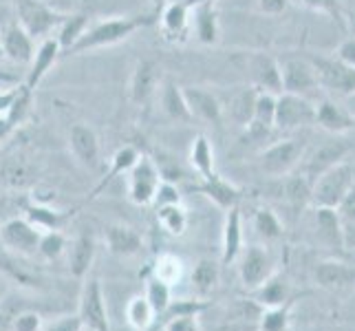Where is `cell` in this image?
I'll return each mask as SVG.
<instances>
[{
	"label": "cell",
	"instance_id": "52",
	"mask_svg": "<svg viewBox=\"0 0 355 331\" xmlns=\"http://www.w3.org/2000/svg\"><path fill=\"white\" fill-rule=\"evenodd\" d=\"M14 133H16V128L11 126V121H9L5 115H0V144L7 142Z\"/></svg>",
	"mask_w": 355,
	"mask_h": 331
},
{
	"label": "cell",
	"instance_id": "16",
	"mask_svg": "<svg viewBox=\"0 0 355 331\" xmlns=\"http://www.w3.org/2000/svg\"><path fill=\"white\" fill-rule=\"evenodd\" d=\"M183 97H186L192 119H201L207 124H218L223 119V104L212 91L203 87H183Z\"/></svg>",
	"mask_w": 355,
	"mask_h": 331
},
{
	"label": "cell",
	"instance_id": "48",
	"mask_svg": "<svg viewBox=\"0 0 355 331\" xmlns=\"http://www.w3.org/2000/svg\"><path fill=\"white\" fill-rule=\"evenodd\" d=\"M82 321H80V316L78 314H69V316H60L58 321L53 323H49L42 327V331H82Z\"/></svg>",
	"mask_w": 355,
	"mask_h": 331
},
{
	"label": "cell",
	"instance_id": "11",
	"mask_svg": "<svg viewBox=\"0 0 355 331\" xmlns=\"http://www.w3.org/2000/svg\"><path fill=\"white\" fill-rule=\"evenodd\" d=\"M280 80H283V93L309 97L318 89L315 71L309 58H287L280 65Z\"/></svg>",
	"mask_w": 355,
	"mask_h": 331
},
{
	"label": "cell",
	"instance_id": "24",
	"mask_svg": "<svg viewBox=\"0 0 355 331\" xmlns=\"http://www.w3.org/2000/svg\"><path fill=\"white\" fill-rule=\"evenodd\" d=\"M159 104H162V110L166 113L168 119L177 121V124H188L192 121V115H190V108L186 104V97H183V87L175 80H162L159 84Z\"/></svg>",
	"mask_w": 355,
	"mask_h": 331
},
{
	"label": "cell",
	"instance_id": "19",
	"mask_svg": "<svg viewBox=\"0 0 355 331\" xmlns=\"http://www.w3.org/2000/svg\"><path fill=\"white\" fill-rule=\"evenodd\" d=\"M0 44H3L5 58H9L16 65H31L35 56L33 38L24 31L18 22H11L0 31Z\"/></svg>",
	"mask_w": 355,
	"mask_h": 331
},
{
	"label": "cell",
	"instance_id": "58",
	"mask_svg": "<svg viewBox=\"0 0 355 331\" xmlns=\"http://www.w3.org/2000/svg\"><path fill=\"white\" fill-rule=\"evenodd\" d=\"M349 22L355 27V0H353V5H351V9H349Z\"/></svg>",
	"mask_w": 355,
	"mask_h": 331
},
{
	"label": "cell",
	"instance_id": "30",
	"mask_svg": "<svg viewBox=\"0 0 355 331\" xmlns=\"http://www.w3.org/2000/svg\"><path fill=\"white\" fill-rule=\"evenodd\" d=\"M150 276L159 278L162 283L175 287L183 280V274H186V263H183L181 256L173 254V252H162L155 256V261L150 263Z\"/></svg>",
	"mask_w": 355,
	"mask_h": 331
},
{
	"label": "cell",
	"instance_id": "27",
	"mask_svg": "<svg viewBox=\"0 0 355 331\" xmlns=\"http://www.w3.org/2000/svg\"><path fill=\"white\" fill-rule=\"evenodd\" d=\"M106 248L115 256H135L139 254L144 248L141 235L135 228L124 226V223H113L106 228Z\"/></svg>",
	"mask_w": 355,
	"mask_h": 331
},
{
	"label": "cell",
	"instance_id": "54",
	"mask_svg": "<svg viewBox=\"0 0 355 331\" xmlns=\"http://www.w3.org/2000/svg\"><path fill=\"white\" fill-rule=\"evenodd\" d=\"M9 289H11V280L3 272H0V303L9 296Z\"/></svg>",
	"mask_w": 355,
	"mask_h": 331
},
{
	"label": "cell",
	"instance_id": "17",
	"mask_svg": "<svg viewBox=\"0 0 355 331\" xmlns=\"http://www.w3.org/2000/svg\"><path fill=\"white\" fill-rule=\"evenodd\" d=\"M159 84H162V78H159V67L153 62V60H139L137 67L132 71L130 78V102L144 106L148 104L155 93L159 91Z\"/></svg>",
	"mask_w": 355,
	"mask_h": 331
},
{
	"label": "cell",
	"instance_id": "47",
	"mask_svg": "<svg viewBox=\"0 0 355 331\" xmlns=\"http://www.w3.org/2000/svg\"><path fill=\"white\" fill-rule=\"evenodd\" d=\"M181 190L177 188V183L173 181H162L157 186V192H155V199H153V205L155 210L157 207H164V205H175V203H181Z\"/></svg>",
	"mask_w": 355,
	"mask_h": 331
},
{
	"label": "cell",
	"instance_id": "12",
	"mask_svg": "<svg viewBox=\"0 0 355 331\" xmlns=\"http://www.w3.org/2000/svg\"><path fill=\"white\" fill-rule=\"evenodd\" d=\"M248 71H250L252 87L256 91H265V93H274V95L283 93L280 62L276 58H272L269 53H250L248 56Z\"/></svg>",
	"mask_w": 355,
	"mask_h": 331
},
{
	"label": "cell",
	"instance_id": "21",
	"mask_svg": "<svg viewBox=\"0 0 355 331\" xmlns=\"http://www.w3.org/2000/svg\"><path fill=\"white\" fill-rule=\"evenodd\" d=\"M60 58H62V49H60L58 40L55 38H44L42 44L35 49V56L31 60V69L27 73V80L22 82L24 87L35 93V89L40 87V82L44 80V76L55 67V62Z\"/></svg>",
	"mask_w": 355,
	"mask_h": 331
},
{
	"label": "cell",
	"instance_id": "13",
	"mask_svg": "<svg viewBox=\"0 0 355 331\" xmlns=\"http://www.w3.org/2000/svg\"><path fill=\"white\" fill-rule=\"evenodd\" d=\"M190 190L197 194H203V197H207L216 207H221V210H230V207L241 205V201H243V190L218 173L201 177L199 183H192Z\"/></svg>",
	"mask_w": 355,
	"mask_h": 331
},
{
	"label": "cell",
	"instance_id": "6",
	"mask_svg": "<svg viewBox=\"0 0 355 331\" xmlns=\"http://www.w3.org/2000/svg\"><path fill=\"white\" fill-rule=\"evenodd\" d=\"M42 230L35 228L27 217H11L0 226V245L3 250L16 256L38 254V243Z\"/></svg>",
	"mask_w": 355,
	"mask_h": 331
},
{
	"label": "cell",
	"instance_id": "36",
	"mask_svg": "<svg viewBox=\"0 0 355 331\" xmlns=\"http://www.w3.org/2000/svg\"><path fill=\"white\" fill-rule=\"evenodd\" d=\"M256 95H259V91H256L254 87H248V89H239L234 95L230 97L227 115L234 119L239 126H248L250 121H252Z\"/></svg>",
	"mask_w": 355,
	"mask_h": 331
},
{
	"label": "cell",
	"instance_id": "18",
	"mask_svg": "<svg viewBox=\"0 0 355 331\" xmlns=\"http://www.w3.org/2000/svg\"><path fill=\"white\" fill-rule=\"evenodd\" d=\"M157 22H162V33L168 42H183L190 35V7L181 0H170L159 11Z\"/></svg>",
	"mask_w": 355,
	"mask_h": 331
},
{
	"label": "cell",
	"instance_id": "34",
	"mask_svg": "<svg viewBox=\"0 0 355 331\" xmlns=\"http://www.w3.org/2000/svg\"><path fill=\"white\" fill-rule=\"evenodd\" d=\"M126 321L135 331H148L153 327V323L157 321V314L150 307L148 298L144 294H135V296L126 303Z\"/></svg>",
	"mask_w": 355,
	"mask_h": 331
},
{
	"label": "cell",
	"instance_id": "35",
	"mask_svg": "<svg viewBox=\"0 0 355 331\" xmlns=\"http://www.w3.org/2000/svg\"><path fill=\"white\" fill-rule=\"evenodd\" d=\"M87 27H89V14H84V11H80V14H67L62 24L58 27V35H55L60 49H62V56L82 38V33L87 31Z\"/></svg>",
	"mask_w": 355,
	"mask_h": 331
},
{
	"label": "cell",
	"instance_id": "2",
	"mask_svg": "<svg viewBox=\"0 0 355 331\" xmlns=\"http://www.w3.org/2000/svg\"><path fill=\"white\" fill-rule=\"evenodd\" d=\"M355 181V170L351 164L340 162L334 168L324 170L320 177H315L311 183V203L315 207H338L345 205L351 197Z\"/></svg>",
	"mask_w": 355,
	"mask_h": 331
},
{
	"label": "cell",
	"instance_id": "37",
	"mask_svg": "<svg viewBox=\"0 0 355 331\" xmlns=\"http://www.w3.org/2000/svg\"><path fill=\"white\" fill-rule=\"evenodd\" d=\"M157 223L166 235L170 237H181L188 230V210L183 207V203L175 205H164L157 207Z\"/></svg>",
	"mask_w": 355,
	"mask_h": 331
},
{
	"label": "cell",
	"instance_id": "45",
	"mask_svg": "<svg viewBox=\"0 0 355 331\" xmlns=\"http://www.w3.org/2000/svg\"><path fill=\"white\" fill-rule=\"evenodd\" d=\"M302 5L311 9V11H318V14H324L331 18L340 29L347 27V20H345V9H342L340 0H302Z\"/></svg>",
	"mask_w": 355,
	"mask_h": 331
},
{
	"label": "cell",
	"instance_id": "31",
	"mask_svg": "<svg viewBox=\"0 0 355 331\" xmlns=\"http://www.w3.org/2000/svg\"><path fill=\"white\" fill-rule=\"evenodd\" d=\"M318 235L320 239L331 245V248H345V230L340 223V214L336 207H318L315 212Z\"/></svg>",
	"mask_w": 355,
	"mask_h": 331
},
{
	"label": "cell",
	"instance_id": "5",
	"mask_svg": "<svg viewBox=\"0 0 355 331\" xmlns=\"http://www.w3.org/2000/svg\"><path fill=\"white\" fill-rule=\"evenodd\" d=\"M304 157V142L302 139H280L265 148L259 157L261 173L283 179L296 170Z\"/></svg>",
	"mask_w": 355,
	"mask_h": 331
},
{
	"label": "cell",
	"instance_id": "32",
	"mask_svg": "<svg viewBox=\"0 0 355 331\" xmlns=\"http://www.w3.org/2000/svg\"><path fill=\"white\" fill-rule=\"evenodd\" d=\"M283 194L285 201L296 212H302L311 203V179L304 175H287L283 177Z\"/></svg>",
	"mask_w": 355,
	"mask_h": 331
},
{
	"label": "cell",
	"instance_id": "46",
	"mask_svg": "<svg viewBox=\"0 0 355 331\" xmlns=\"http://www.w3.org/2000/svg\"><path fill=\"white\" fill-rule=\"evenodd\" d=\"M42 314L33 312V309H24L18 312L11 318V331H42Z\"/></svg>",
	"mask_w": 355,
	"mask_h": 331
},
{
	"label": "cell",
	"instance_id": "50",
	"mask_svg": "<svg viewBox=\"0 0 355 331\" xmlns=\"http://www.w3.org/2000/svg\"><path fill=\"white\" fill-rule=\"evenodd\" d=\"M289 0H259V9L267 16H278L287 9Z\"/></svg>",
	"mask_w": 355,
	"mask_h": 331
},
{
	"label": "cell",
	"instance_id": "55",
	"mask_svg": "<svg viewBox=\"0 0 355 331\" xmlns=\"http://www.w3.org/2000/svg\"><path fill=\"white\" fill-rule=\"evenodd\" d=\"M345 203H347V217H349V219L353 221V223H355V201H351V203H349V201H345Z\"/></svg>",
	"mask_w": 355,
	"mask_h": 331
},
{
	"label": "cell",
	"instance_id": "59",
	"mask_svg": "<svg viewBox=\"0 0 355 331\" xmlns=\"http://www.w3.org/2000/svg\"><path fill=\"white\" fill-rule=\"evenodd\" d=\"M5 60V51H3V44H0V62Z\"/></svg>",
	"mask_w": 355,
	"mask_h": 331
},
{
	"label": "cell",
	"instance_id": "41",
	"mask_svg": "<svg viewBox=\"0 0 355 331\" xmlns=\"http://www.w3.org/2000/svg\"><path fill=\"white\" fill-rule=\"evenodd\" d=\"M31 106H33V91H29L20 82L18 87H16L14 102H11V106H9V110L5 113V117L11 121V126L18 128L20 124H24V119L31 115Z\"/></svg>",
	"mask_w": 355,
	"mask_h": 331
},
{
	"label": "cell",
	"instance_id": "20",
	"mask_svg": "<svg viewBox=\"0 0 355 331\" xmlns=\"http://www.w3.org/2000/svg\"><path fill=\"white\" fill-rule=\"evenodd\" d=\"M95 254H97V241L93 232H80V235L71 241V248H69V272L73 278H87L93 261H95Z\"/></svg>",
	"mask_w": 355,
	"mask_h": 331
},
{
	"label": "cell",
	"instance_id": "25",
	"mask_svg": "<svg viewBox=\"0 0 355 331\" xmlns=\"http://www.w3.org/2000/svg\"><path fill=\"white\" fill-rule=\"evenodd\" d=\"M315 283L324 289H349L355 287V265L345 261H322L315 267Z\"/></svg>",
	"mask_w": 355,
	"mask_h": 331
},
{
	"label": "cell",
	"instance_id": "28",
	"mask_svg": "<svg viewBox=\"0 0 355 331\" xmlns=\"http://www.w3.org/2000/svg\"><path fill=\"white\" fill-rule=\"evenodd\" d=\"M82 205L84 203L71 207V210H55V207H49L46 203H29L24 207V212H27V219L35 228L46 232V230H62L69 221L80 212Z\"/></svg>",
	"mask_w": 355,
	"mask_h": 331
},
{
	"label": "cell",
	"instance_id": "7",
	"mask_svg": "<svg viewBox=\"0 0 355 331\" xmlns=\"http://www.w3.org/2000/svg\"><path fill=\"white\" fill-rule=\"evenodd\" d=\"M78 316H80L84 329H89V331H113L111 321H108L104 289H102V283L97 278L84 280L82 291H80V303H78Z\"/></svg>",
	"mask_w": 355,
	"mask_h": 331
},
{
	"label": "cell",
	"instance_id": "1",
	"mask_svg": "<svg viewBox=\"0 0 355 331\" xmlns=\"http://www.w3.org/2000/svg\"><path fill=\"white\" fill-rule=\"evenodd\" d=\"M157 20L159 14H135V16H117V18L95 22L91 27H87L82 38L64 56H80V53L95 51V49L113 46L121 40H128L132 33L153 27V24H157Z\"/></svg>",
	"mask_w": 355,
	"mask_h": 331
},
{
	"label": "cell",
	"instance_id": "60",
	"mask_svg": "<svg viewBox=\"0 0 355 331\" xmlns=\"http://www.w3.org/2000/svg\"><path fill=\"white\" fill-rule=\"evenodd\" d=\"M82 331H89V329H82Z\"/></svg>",
	"mask_w": 355,
	"mask_h": 331
},
{
	"label": "cell",
	"instance_id": "26",
	"mask_svg": "<svg viewBox=\"0 0 355 331\" xmlns=\"http://www.w3.org/2000/svg\"><path fill=\"white\" fill-rule=\"evenodd\" d=\"M315 124L331 135H345L355 128V117L347 113L338 102L322 100L315 104Z\"/></svg>",
	"mask_w": 355,
	"mask_h": 331
},
{
	"label": "cell",
	"instance_id": "42",
	"mask_svg": "<svg viewBox=\"0 0 355 331\" xmlns=\"http://www.w3.org/2000/svg\"><path fill=\"white\" fill-rule=\"evenodd\" d=\"M190 280H192L194 289L205 296V294H210L218 283V265L210 259H201L197 265H194Z\"/></svg>",
	"mask_w": 355,
	"mask_h": 331
},
{
	"label": "cell",
	"instance_id": "29",
	"mask_svg": "<svg viewBox=\"0 0 355 331\" xmlns=\"http://www.w3.org/2000/svg\"><path fill=\"white\" fill-rule=\"evenodd\" d=\"M141 157V153H139V148L137 146H132V144H126V146H121V148H117L115 151V155L111 157V166H108V173L102 177V181L97 183L95 186V190L91 192V197L84 201V203H91L95 197H100V192L108 186L111 181H115L119 175H128V170L137 164V159Z\"/></svg>",
	"mask_w": 355,
	"mask_h": 331
},
{
	"label": "cell",
	"instance_id": "56",
	"mask_svg": "<svg viewBox=\"0 0 355 331\" xmlns=\"http://www.w3.org/2000/svg\"><path fill=\"white\" fill-rule=\"evenodd\" d=\"M150 3L155 5V11L159 14V11H162V9L166 7V3H170V0H150Z\"/></svg>",
	"mask_w": 355,
	"mask_h": 331
},
{
	"label": "cell",
	"instance_id": "40",
	"mask_svg": "<svg viewBox=\"0 0 355 331\" xmlns=\"http://www.w3.org/2000/svg\"><path fill=\"white\" fill-rule=\"evenodd\" d=\"M144 296L148 298L150 307L155 309V314L159 318V316H162L170 307V303H173V287L162 283V280L155 278V276H148V278H146V291H144Z\"/></svg>",
	"mask_w": 355,
	"mask_h": 331
},
{
	"label": "cell",
	"instance_id": "23",
	"mask_svg": "<svg viewBox=\"0 0 355 331\" xmlns=\"http://www.w3.org/2000/svg\"><path fill=\"white\" fill-rule=\"evenodd\" d=\"M243 252V214L241 205L225 210L223 221V239H221V263H234Z\"/></svg>",
	"mask_w": 355,
	"mask_h": 331
},
{
	"label": "cell",
	"instance_id": "33",
	"mask_svg": "<svg viewBox=\"0 0 355 331\" xmlns=\"http://www.w3.org/2000/svg\"><path fill=\"white\" fill-rule=\"evenodd\" d=\"M188 162L199 177H207L214 173V148H212V142L207 139L205 135H197V137L192 139Z\"/></svg>",
	"mask_w": 355,
	"mask_h": 331
},
{
	"label": "cell",
	"instance_id": "51",
	"mask_svg": "<svg viewBox=\"0 0 355 331\" xmlns=\"http://www.w3.org/2000/svg\"><path fill=\"white\" fill-rule=\"evenodd\" d=\"M18 87V84H16ZM16 87H11V89H5V91H0V115H5L11 102H14V97H16Z\"/></svg>",
	"mask_w": 355,
	"mask_h": 331
},
{
	"label": "cell",
	"instance_id": "57",
	"mask_svg": "<svg viewBox=\"0 0 355 331\" xmlns=\"http://www.w3.org/2000/svg\"><path fill=\"white\" fill-rule=\"evenodd\" d=\"M181 3H186L188 7H194V5H201V3H216V0H181Z\"/></svg>",
	"mask_w": 355,
	"mask_h": 331
},
{
	"label": "cell",
	"instance_id": "39",
	"mask_svg": "<svg viewBox=\"0 0 355 331\" xmlns=\"http://www.w3.org/2000/svg\"><path fill=\"white\" fill-rule=\"evenodd\" d=\"M67 248H69V239L62 230H46L42 232L38 243V256L42 261L53 263L67 252Z\"/></svg>",
	"mask_w": 355,
	"mask_h": 331
},
{
	"label": "cell",
	"instance_id": "53",
	"mask_svg": "<svg viewBox=\"0 0 355 331\" xmlns=\"http://www.w3.org/2000/svg\"><path fill=\"white\" fill-rule=\"evenodd\" d=\"M16 84H20V82H18V78L14 76V73L0 71V89H3V87H16Z\"/></svg>",
	"mask_w": 355,
	"mask_h": 331
},
{
	"label": "cell",
	"instance_id": "14",
	"mask_svg": "<svg viewBox=\"0 0 355 331\" xmlns=\"http://www.w3.org/2000/svg\"><path fill=\"white\" fill-rule=\"evenodd\" d=\"M349 148H351V146L345 139H329V142H322L320 146H318V148H313V153L309 157H302L304 159L302 175L309 177L311 183H313V179L320 177L324 170L334 168L340 162H345Z\"/></svg>",
	"mask_w": 355,
	"mask_h": 331
},
{
	"label": "cell",
	"instance_id": "15",
	"mask_svg": "<svg viewBox=\"0 0 355 331\" xmlns=\"http://www.w3.org/2000/svg\"><path fill=\"white\" fill-rule=\"evenodd\" d=\"M69 148L78 164L84 168H97L100 162V139L89 124H73L69 130Z\"/></svg>",
	"mask_w": 355,
	"mask_h": 331
},
{
	"label": "cell",
	"instance_id": "44",
	"mask_svg": "<svg viewBox=\"0 0 355 331\" xmlns=\"http://www.w3.org/2000/svg\"><path fill=\"white\" fill-rule=\"evenodd\" d=\"M289 309L291 305H280V307H272L267 309L261 316V323H259V331H289Z\"/></svg>",
	"mask_w": 355,
	"mask_h": 331
},
{
	"label": "cell",
	"instance_id": "22",
	"mask_svg": "<svg viewBox=\"0 0 355 331\" xmlns=\"http://www.w3.org/2000/svg\"><path fill=\"white\" fill-rule=\"evenodd\" d=\"M190 31L205 46L218 42V11L216 3H201L190 7Z\"/></svg>",
	"mask_w": 355,
	"mask_h": 331
},
{
	"label": "cell",
	"instance_id": "3",
	"mask_svg": "<svg viewBox=\"0 0 355 331\" xmlns=\"http://www.w3.org/2000/svg\"><path fill=\"white\" fill-rule=\"evenodd\" d=\"M309 62L315 71L318 87L331 95H353L355 93V69L342 62L340 58L313 56L309 53Z\"/></svg>",
	"mask_w": 355,
	"mask_h": 331
},
{
	"label": "cell",
	"instance_id": "43",
	"mask_svg": "<svg viewBox=\"0 0 355 331\" xmlns=\"http://www.w3.org/2000/svg\"><path fill=\"white\" fill-rule=\"evenodd\" d=\"M254 230L259 232V237L265 239V241H278L280 237H283V223H280L278 214L274 210H269V207H261V210H256Z\"/></svg>",
	"mask_w": 355,
	"mask_h": 331
},
{
	"label": "cell",
	"instance_id": "38",
	"mask_svg": "<svg viewBox=\"0 0 355 331\" xmlns=\"http://www.w3.org/2000/svg\"><path fill=\"white\" fill-rule=\"evenodd\" d=\"M254 298L259 305H263V307L272 309V307H280V305H287L289 300V285L285 278H276L272 276L269 280H265V283L254 289Z\"/></svg>",
	"mask_w": 355,
	"mask_h": 331
},
{
	"label": "cell",
	"instance_id": "49",
	"mask_svg": "<svg viewBox=\"0 0 355 331\" xmlns=\"http://www.w3.org/2000/svg\"><path fill=\"white\" fill-rule=\"evenodd\" d=\"M336 58H340L345 65L355 69V35H351V38H347V40H342V44L338 46V51H336Z\"/></svg>",
	"mask_w": 355,
	"mask_h": 331
},
{
	"label": "cell",
	"instance_id": "10",
	"mask_svg": "<svg viewBox=\"0 0 355 331\" xmlns=\"http://www.w3.org/2000/svg\"><path fill=\"white\" fill-rule=\"evenodd\" d=\"M241 265H239V276L241 283L248 289H259L265 280L274 276V259L261 245H250L248 250L241 252Z\"/></svg>",
	"mask_w": 355,
	"mask_h": 331
},
{
	"label": "cell",
	"instance_id": "9",
	"mask_svg": "<svg viewBox=\"0 0 355 331\" xmlns=\"http://www.w3.org/2000/svg\"><path fill=\"white\" fill-rule=\"evenodd\" d=\"M159 183H162V175L155 159L141 155L137 164L128 170V199L139 207L153 205Z\"/></svg>",
	"mask_w": 355,
	"mask_h": 331
},
{
	"label": "cell",
	"instance_id": "8",
	"mask_svg": "<svg viewBox=\"0 0 355 331\" xmlns=\"http://www.w3.org/2000/svg\"><path fill=\"white\" fill-rule=\"evenodd\" d=\"M315 124V106L309 97L280 93L276 95V117L274 128L278 130H296L302 126Z\"/></svg>",
	"mask_w": 355,
	"mask_h": 331
},
{
	"label": "cell",
	"instance_id": "4",
	"mask_svg": "<svg viewBox=\"0 0 355 331\" xmlns=\"http://www.w3.org/2000/svg\"><path fill=\"white\" fill-rule=\"evenodd\" d=\"M16 22L27 31L31 38H44L53 29H58L67 14H60L53 7H49L42 0H14Z\"/></svg>",
	"mask_w": 355,
	"mask_h": 331
}]
</instances>
